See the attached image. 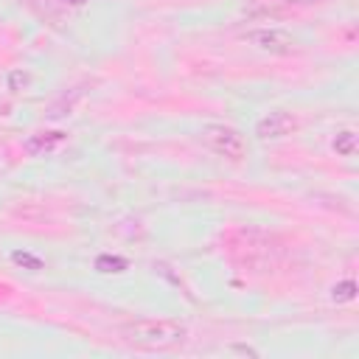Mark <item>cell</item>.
<instances>
[{"label": "cell", "instance_id": "4", "mask_svg": "<svg viewBox=\"0 0 359 359\" xmlns=\"http://www.w3.org/2000/svg\"><path fill=\"white\" fill-rule=\"evenodd\" d=\"M328 0H247L244 11L250 17H280V14H294L303 8H314L323 6Z\"/></svg>", "mask_w": 359, "mask_h": 359}, {"label": "cell", "instance_id": "1", "mask_svg": "<svg viewBox=\"0 0 359 359\" xmlns=\"http://www.w3.org/2000/svg\"><path fill=\"white\" fill-rule=\"evenodd\" d=\"M121 334L129 345L143 348V351H168V348H177L188 339V328L180 320H168V317L135 320V323L123 325Z\"/></svg>", "mask_w": 359, "mask_h": 359}, {"label": "cell", "instance_id": "2", "mask_svg": "<svg viewBox=\"0 0 359 359\" xmlns=\"http://www.w3.org/2000/svg\"><path fill=\"white\" fill-rule=\"evenodd\" d=\"M199 140L219 157H227V160H244L247 157V140L238 129L227 126V123H208L202 126L199 132Z\"/></svg>", "mask_w": 359, "mask_h": 359}, {"label": "cell", "instance_id": "7", "mask_svg": "<svg viewBox=\"0 0 359 359\" xmlns=\"http://www.w3.org/2000/svg\"><path fill=\"white\" fill-rule=\"evenodd\" d=\"M331 146H334L337 154H342V157H353V151H356V132H353V129L339 132V135L334 137Z\"/></svg>", "mask_w": 359, "mask_h": 359}, {"label": "cell", "instance_id": "5", "mask_svg": "<svg viewBox=\"0 0 359 359\" xmlns=\"http://www.w3.org/2000/svg\"><path fill=\"white\" fill-rule=\"evenodd\" d=\"M297 129V118L286 109H275L269 115H264L258 123H255V135L261 140H278V137H286Z\"/></svg>", "mask_w": 359, "mask_h": 359}, {"label": "cell", "instance_id": "9", "mask_svg": "<svg viewBox=\"0 0 359 359\" xmlns=\"http://www.w3.org/2000/svg\"><path fill=\"white\" fill-rule=\"evenodd\" d=\"M62 3H70V6H84L87 0H62Z\"/></svg>", "mask_w": 359, "mask_h": 359}, {"label": "cell", "instance_id": "6", "mask_svg": "<svg viewBox=\"0 0 359 359\" xmlns=\"http://www.w3.org/2000/svg\"><path fill=\"white\" fill-rule=\"evenodd\" d=\"M62 140H65V135H62V132H39V135H34V137L28 140V151H34V154L53 151Z\"/></svg>", "mask_w": 359, "mask_h": 359}, {"label": "cell", "instance_id": "8", "mask_svg": "<svg viewBox=\"0 0 359 359\" xmlns=\"http://www.w3.org/2000/svg\"><path fill=\"white\" fill-rule=\"evenodd\" d=\"M353 292H356L353 280H342L339 286H334V300H353Z\"/></svg>", "mask_w": 359, "mask_h": 359}, {"label": "cell", "instance_id": "3", "mask_svg": "<svg viewBox=\"0 0 359 359\" xmlns=\"http://www.w3.org/2000/svg\"><path fill=\"white\" fill-rule=\"evenodd\" d=\"M247 45H252L255 50L261 53H272V56H292V53H300V39H294L289 31L283 28H255V31H247L241 36Z\"/></svg>", "mask_w": 359, "mask_h": 359}]
</instances>
